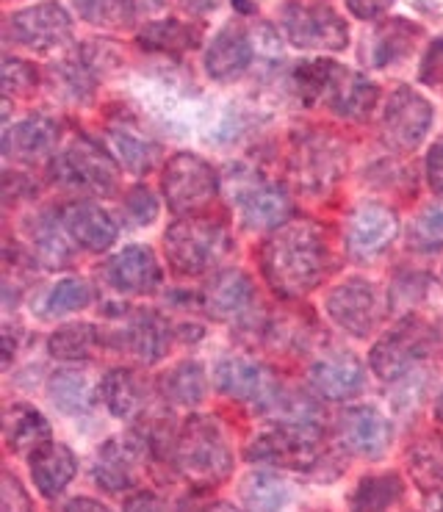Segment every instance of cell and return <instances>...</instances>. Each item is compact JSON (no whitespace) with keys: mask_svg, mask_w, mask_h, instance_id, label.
<instances>
[{"mask_svg":"<svg viewBox=\"0 0 443 512\" xmlns=\"http://www.w3.org/2000/svg\"><path fill=\"white\" fill-rule=\"evenodd\" d=\"M330 247L324 239V230L316 222L297 219L280 227L266 239L261 250V269L269 286L283 297L308 294L330 272Z\"/></svg>","mask_w":443,"mask_h":512,"instance_id":"obj_1","label":"cell"},{"mask_svg":"<svg viewBox=\"0 0 443 512\" xmlns=\"http://www.w3.org/2000/svg\"><path fill=\"white\" fill-rule=\"evenodd\" d=\"M294 86L305 106L324 103L349 120H363L372 114L380 89L358 72L341 67L338 61L313 59L294 70Z\"/></svg>","mask_w":443,"mask_h":512,"instance_id":"obj_2","label":"cell"},{"mask_svg":"<svg viewBox=\"0 0 443 512\" xmlns=\"http://www.w3.org/2000/svg\"><path fill=\"white\" fill-rule=\"evenodd\" d=\"M175 463L194 485H219L233 471V452L214 418L194 416L180 429L175 441Z\"/></svg>","mask_w":443,"mask_h":512,"instance_id":"obj_3","label":"cell"},{"mask_svg":"<svg viewBox=\"0 0 443 512\" xmlns=\"http://www.w3.org/2000/svg\"><path fill=\"white\" fill-rule=\"evenodd\" d=\"M164 250L178 274H203L230 252L228 230L208 219H180L164 236Z\"/></svg>","mask_w":443,"mask_h":512,"instance_id":"obj_4","label":"cell"},{"mask_svg":"<svg viewBox=\"0 0 443 512\" xmlns=\"http://www.w3.org/2000/svg\"><path fill=\"white\" fill-rule=\"evenodd\" d=\"M322 452V429L305 421H280L247 446V457L283 468H311Z\"/></svg>","mask_w":443,"mask_h":512,"instance_id":"obj_5","label":"cell"},{"mask_svg":"<svg viewBox=\"0 0 443 512\" xmlns=\"http://www.w3.org/2000/svg\"><path fill=\"white\" fill-rule=\"evenodd\" d=\"M161 189L175 214H197L219 191V178L211 164L192 153H178L164 169Z\"/></svg>","mask_w":443,"mask_h":512,"instance_id":"obj_6","label":"cell"},{"mask_svg":"<svg viewBox=\"0 0 443 512\" xmlns=\"http://www.w3.org/2000/svg\"><path fill=\"white\" fill-rule=\"evenodd\" d=\"M435 346V333L432 327H427L419 319H408L402 322L396 330L385 335L380 344L374 346L372 352V369L374 374L385 382H394L399 377H405L408 371H413V366L419 360L427 358Z\"/></svg>","mask_w":443,"mask_h":512,"instance_id":"obj_7","label":"cell"},{"mask_svg":"<svg viewBox=\"0 0 443 512\" xmlns=\"http://www.w3.org/2000/svg\"><path fill=\"white\" fill-rule=\"evenodd\" d=\"M283 31L288 42L302 50H344L349 45V28L330 6L288 3L283 9Z\"/></svg>","mask_w":443,"mask_h":512,"instance_id":"obj_8","label":"cell"},{"mask_svg":"<svg viewBox=\"0 0 443 512\" xmlns=\"http://www.w3.org/2000/svg\"><path fill=\"white\" fill-rule=\"evenodd\" d=\"M53 175L61 186L72 189H92L95 194H111L117 189V167L111 153L97 147L89 139H75L53 164Z\"/></svg>","mask_w":443,"mask_h":512,"instance_id":"obj_9","label":"cell"},{"mask_svg":"<svg viewBox=\"0 0 443 512\" xmlns=\"http://www.w3.org/2000/svg\"><path fill=\"white\" fill-rule=\"evenodd\" d=\"M9 34L17 45L31 50H53L67 45L72 36V17L56 0H45L14 12L9 20Z\"/></svg>","mask_w":443,"mask_h":512,"instance_id":"obj_10","label":"cell"},{"mask_svg":"<svg viewBox=\"0 0 443 512\" xmlns=\"http://www.w3.org/2000/svg\"><path fill=\"white\" fill-rule=\"evenodd\" d=\"M432 125V106L410 86H399L385 106L383 133L394 150H413L424 142Z\"/></svg>","mask_w":443,"mask_h":512,"instance_id":"obj_11","label":"cell"},{"mask_svg":"<svg viewBox=\"0 0 443 512\" xmlns=\"http://www.w3.org/2000/svg\"><path fill=\"white\" fill-rule=\"evenodd\" d=\"M327 313L330 319L347 330V333L369 335L377 327V322L383 319V308H380V297H377V288L366 280H347L336 286L327 294Z\"/></svg>","mask_w":443,"mask_h":512,"instance_id":"obj_12","label":"cell"},{"mask_svg":"<svg viewBox=\"0 0 443 512\" xmlns=\"http://www.w3.org/2000/svg\"><path fill=\"white\" fill-rule=\"evenodd\" d=\"M399 236V219L391 208L377 203L358 205L347 222V247L352 258L372 261L374 255L385 252Z\"/></svg>","mask_w":443,"mask_h":512,"instance_id":"obj_13","label":"cell"},{"mask_svg":"<svg viewBox=\"0 0 443 512\" xmlns=\"http://www.w3.org/2000/svg\"><path fill=\"white\" fill-rule=\"evenodd\" d=\"M214 380L216 388L225 396H233L239 402H250V405H269L277 396V382L272 371L250 358L219 360Z\"/></svg>","mask_w":443,"mask_h":512,"instance_id":"obj_14","label":"cell"},{"mask_svg":"<svg viewBox=\"0 0 443 512\" xmlns=\"http://www.w3.org/2000/svg\"><path fill=\"white\" fill-rule=\"evenodd\" d=\"M252 59H255V48L250 34L239 23H228L205 50V72L219 84H230L247 72Z\"/></svg>","mask_w":443,"mask_h":512,"instance_id":"obj_15","label":"cell"},{"mask_svg":"<svg viewBox=\"0 0 443 512\" xmlns=\"http://www.w3.org/2000/svg\"><path fill=\"white\" fill-rule=\"evenodd\" d=\"M338 432L352 452L363 454L366 460L383 457L391 443V424L374 407H349L338 421Z\"/></svg>","mask_w":443,"mask_h":512,"instance_id":"obj_16","label":"cell"},{"mask_svg":"<svg viewBox=\"0 0 443 512\" xmlns=\"http://www.w3.org/2000/svg\"><path fill=\"white\" fill-rule=\"evenodd\" d=\"M144 446L139 438H114L100 446L95 460V479L106 493H122L136 482V468Z\"/></svg>","mask_w":443,"mask_h":512,"instance_id":"obj_17","label":"cell"},{"mask_svg":"<svg viewBox=\"0 0 443 512\" xmlns=\"http://www.w3.org/2000/svg\"><path fill=\"white\" fill-rule=\"evenodd\" d=\"M344 155L338 144L327 136H305L294 153V172L305 189H324L341 175Z\"/></svg>","mask_w":443,"mask_h":512,"instance_id":"obj_18","label":"cell"},{"mask_svg":"<svg viewBox=\"0 0 443 512\" xmlns=\"http://www.w3.org/2000/svg\"><path fill=\"white\" fill-rule=\"evenodd\" d=\"M106 277L122 294H147L161 283V266L147 247H125L106 263Z\"/></svg>","mask_w":443,"mask_h":512,"instance_id":"obj_19","label":"cell"},{"mask_svg":"<svg viewBox=\"0 0 443 512\" xmlns=\"http://www.w3.org/2000/svg\"><path fill=\"white\" fill-rule=\"evenodd\" d=\"M308 377H311L313 388L333 402L358 396L366 385V374H363L360 360L355 355H347V352H336V355L316 360Z\"/></svg>","mask_w":443,"mask_h":512,"instance_id":"obj_20","label":"cell"},{"mask_svg":"<svg viewBox=\"0 0 443 512\" xmlns=\"http://www.w3.org/2000/svg\"><path fill=\"white\" fill-rule=\"evenodd\" d=\"M421 28L410 20H385L377 25L372 34L366 36L363 45V59L372 67H391L396 61H405L416 50Z\"/></svg>","mask_w":443,"mask_h":512,"instance_id":"obj_21","label":"cell"},{"mask_svg":"<svg viewBox=\"0 0 443 512\" xmlns=\"http://www.w3.org/2000/svg\"><path fill=\"white\" fill-rule=\"evenodd\" d=\"M61 225L84 250L103 252L117 241V222L92 203H72L64 208Z\"/></svg>","mask_w":443,"mask_h":512,"instance_id":"obj_22","label":"cell"},{"mask_svg":"<svg viewBox=\"0 0 443 512\" xmlns=\"http://www.w3.org/2000/svg\"><path fill=\"white\" fill-rule=\"evenodd\" d=\"M28 465H31L36 488L45 499H59L78 471V460H75L72 449L61 446V443L39 446L34 454H28Z\"/></svg>","mask_w":443,"mask_h":512,"instance_id":"obj_23","label":"cell"},{"mask_svg":"<svg viewBox=\"0 0 443 512\" xmlns=\"http://www.w3.org/2000/svg\"><path fill=\"white\" fill-rule=\"evenodd\" d=\"M236 203L250 227H275L288 216V197L275 186H266L261 180L247 178V183L236 191Z\"/></svg>","mask_w":443,"mask_h":512,"instance_id":"obj_24","label":"cell"},{"mask_svg":"<svg viewBox=\"0 0 443 512\" xmlns=\"http://www.w3.org/2000/svg\"><path fill=\"white\" fill-rule=\"evenodd\" d=\"M59 142V125L45 114H31L20 125L6 131V155L20 161H39Z\"/></svg>","mask_w":443,"mask_h":512,"instance_id":"obj_25","label":"cell"},{"mask_svg":"<svg viewBox=\"0 0 443 512\" xmlns=\"http://www.w3.org/2000/svg\"><path fill=\"white\" fill-rule=\"evenodd\" d=\"M3 432H6L9 449L17 454H34L39 446L50 443L48 418L25 402H17L6 410Z\"/></svg>","mask_w":443,"mask_h":512,"instance_id":"obj_26","label":"cell"},{"mask_svg":"<svg viewBox=\"0 0 443 512\" xmlns=\"http://www.w3.org/2000/svg\"><path fill=\"white\" fill-rule=\"evenodd\" d=\"M255 297L250 277L241 272H222L205 286L203 305L214 319H230L239 316Z\"/></svg>","mask_w":443,"mask_h":512,"instance_id":"obj_27","label":"cell"},{"mask_svg":"<svg viewBox=\"0 0 443 512\" xmlns=\"http://www.w3.org/2000/svg\"><path fill=\"white\" fill-rule=\"evenodd\" d=\"M122 338H125V346L144 363H156L167 355V324L161 322L156 313H147V310L133 313L131 324H125L122 330Z\"/></svg>","mask_w":443,"mask_h":512,"instance_id":"obj_28","label":"cell"},{"mask_svg":"<svg viewBox=\"0 0 443 512\" xmlns=\"http://www.w3.org/2000/svg\"><path fill=\"white\" fill-rule=\"evenodd\" d=\"M139 45L153 53L180 56V53L200 45V31L189 23H180V20H156L139 31Z\"/></svg>","mask_w":443,"mask_h":512,"instance_id":"obj_29","label":"cell"},{"mask_svg":"<svg viewBox=\"0 0 443 512\" xmlns=\"http://www.w3.org/2000/svg\"><path fill=\"white\" fill-rule=\"evenodd\" d=\"M100 396L106 407L117 418L136 416L144 405V385L142 380L128 369L108 371L100 382Z\"/></svg>","mask_w":443,"mask_h":512,"instance_id":"obj_30","label":"cell"},{"mask_svg":"<svg viewBox=\"0 0 443 512\" xmlns=\"http://www.w3.org/2000/svg\"><path fill=\"white\" fill-rule=\"evenodd\" d=\"M405 485L399 474L366 477L352 493V512H391L396 501L402 499Z\"/></svg>","mask_w":443,"mask_h":512,"instance_id":"obj_31","label":"cell"},{"mask_svg":"<svg viewBox=\"0 0 443 512\" xmlns=\"http://www.w3.org/2000/svg\"><path fill=\"white\" fill-rule=\"evenodd\" d=\"M408 468L416 485L424 490L441 488L443 485V438L441 435H427L413 443L408 452Z\"/></svg>","mask_w":443,"mask_h":512,"instance_id":"obj_32","label":"cell"},{"mask_svg":"<svg viewBox=\"0 0 443 512\" xmlns=\"http://www.w3.org/2000/svg\"><path fill=\"white\" fill-rule=\"evenodd\" d=\"M241 499L250 512H280L288 501V488L283 479L269 471H255L241 482Z\"/></svg>","mask_w":443,"mask_h":512,"instance_id":"obj_33","label":"cell"},{"mask_svg":"<svg viewBox=\"0 0 443 512\" xmlns=\"http://www.w3.org/2000/svg\"><path fill=\"white\" fill-rule=\"evenodd\" d=\"M164 396L172 405L194 407L205 396V374L200 363H180L164 377Z\"/></svg>","mask_w":443,"mask_h":512,"instance_id":"obj_34","label":"cell"},{"mask_svg":"<svg viewBox=\"0 0 443 512\" xmlns=\"http://www.w3.org/2000/svg\"><path fill=\"white\" fill-rule=\"evenodd\" d=\"M97 344V330L92 324L75 322L64 324L61 330L50 335L48 349L56 360H86Z\"/></svg>","mask_w":443,"mask_h":512,"instance_id":"obj_35","label":"cell"},{"mask_svg":"<svg viewBox=\"0 0 443 512\" xmlns=\"http://www.w3.org/2000/svg\"><path fill=\"white\" fill-rule=\"evenodd\" d=\"M50 399L53 405L70 413V416H78V413H86L92 407V393H89V382L86 377H81L78 371H59L50 377Z\"/></svg>","mask_w":443,"mask_h":512,"instance_id":"obj_36","label":"cell"},{"mask_svg":"<svg viewBox=\"0 0 443 512\" xmlns=\"http://www.w3.org/2000/svg\"><path fill=\"white\" fill-rule=\"evenodd\" d=\"M95 297L92 286L81 280V277H67L56 286L50 288V294L45 297V313L48 316H67V313H75V310L86 308Z\"/></svg>","mask_w":443,"mask_h":512,"instance_id":"obj_37","label":"cell"},{"mask_svg":"<svg viewBox=\"0 0 443 512\" xmlns=\"http://www.w3.org/2000/svg\"><path fill=\"white\" fill-rule=\"evenodd\" d=\"M111 139V147L117 150V155L122 158V164L125 167H131L133 172H147V169L153 167V161L158 158V147L147 142L144 136L131 131H117L108 136Z\"/></svg>","mask_w":443,"mask_h":512,"instance_id":"obj_38","label":"cell"},{"mask_svg":"<svg viewBox=\"0 0 443 512\" xmlns=\"http://www.w3.org/2000/svg\"><path fill=\"white\" fill-rule=\"evenodd\" d=\"M75 9L84 14L86 23L122 25L133 17V0H75Z\"/></svg>","mask_w":443,"mask_h":512,"instance_id":"obj_39","label":"cell"},{"mask_svg":"<svg viewBox=\"0 0 443 512\" xmlns=\"http://www.w3.org/2000/svg\"><path fill=\"white\" fill-rule=\"evenodd\" d=\"M67 230L64 225H56L53 219H42L34 230L36 250L42 255V261H48V266H61L64 261H70V247H67Z\"/></svg>","mask_w":443,"mask_h":512,"instance_id":"obj_40","label":"cell"},{"mask_svg":"<svg viewBox=\"0 0 443 512\" xmlns=\"http://www.w3.org/2000/svg\"><path fill=\"white\" fill-rule=\"evenodd\" d=\"M125 216H128V222L133 227H144L150 225L153 219L158 216V200L156 194L150 189H144V186H136V189L128 191V197H125Z\"/></svg>","mask_w":443,"mask_h":512,"instance_id":"obj_41","label":"cell"},{"mask_svg":"<svg viewBox=\"0 0 443 512\" xmlns=\"http://www.w3.org/2000/svg\"><path fill=\"white\" fill-rule=\"evenodd\" d=\"M34 84L36 70L31 64L12 59V56L3 61V89H6V95H23V92H28Z\"/></svg>","mask_w":443,"mask_h":512,"instance_id":"obj_42","label":"cell"},{"mask_svg":"<svg viewBox=\"0 0 443 512\" xmlns=\"http://www.w3.org/2000/svg\"><path fill=\"white\" fill-rule=\"evenodd\" d=\"M413 236H416V244H424V247L443 244V205L441 208H430L427 214H421L416 219Z\"/></svg>","mask_w":443,"mask_h":512,"instance_id":"obj_43","label":"cell"},{"mask_svg":"<svg viewBox=\"0 0 443 512\" xmlns=\"http://www.w3.org/2000/svg\"><path fill=\"white\" fill-rule=\"evenodd\" d=\"M0 507L3 512H34V504H31V496L25 493V488L17 482L14 474H6L3 477V490H0Z\"/></svg>","mask_w":443,"mask_h":512,"instance_id":"obj_44","label":"cell"},{"mask_svg":"<svg viewBox=\"0 0 443 512\" xmlns=\"http://www.w3.org/2000/svg\"><path fill=\"white\" fill-rule=\"evenodd\" d=\"M421 84L427 86H443V36L435 39L430 45V50L424 53L419 70Z\"/></svg>","mask_w":443,"mask_h":512,"instance_id":"obj_45","label":"cell"},{"mask_svg":"<svg viewBox=\"0 0 443 512\" xmlns=\"http://www.w3.org/2000/svg\"><path fill=\"white\" fill-rule=\"evenodd\" d=\"M391 3L394 0H347V9L358 20H377V17H383L391 9Z\"/></svg>","mask_w":443,"mask_h":512,"instance_id":"obj_46","label":"cell"},{"mask_svg":"<svg viewBox=\"0 0 443 512\" xmlns=\"http://www.w3.org/2000/svg\"><path fill=\"white\" fill-rule=\"evenodd\" d=\"M427 178H430L432 189L443 194V139L435 142V147L427 155Z\"/></svg>","mask_w":443,"mask_h":512,"instance_id":"obj_47","label":"cell"},{"mask_svg":"<svg viewBox=\"0 0 443 512\" xmlns=\"http://www.w3.org/2000/svg\"><path fill=\"white\" fill-rule=\"evenodd\" d=\"M125 512H164V507H161V501L153 493H136L125 504Z\"/></svg>","mask_w":443,"mask_h":512,"instance_id":"obj_48","label":"cell"},{"mask_svg":"<svg viewBox=\"0 0 443 512\" xmlns=\"http://www.w3.org/2000/svg\"><path fill=\"white\" fill-rule=\"evenodd\" d=\"M61 512H111V510H108L106 504H100V501L84 499V496H81V499L67 501V507H64Z\"/></svg>","mask_w":443,"mask_h":512,"instance_id":"obj_49","label":"cell"},{"mask_svg":"<svg viewBox=\"0 0 443 512\" xmlns=\"http://www.w3.org/2000/svg\"><path fill=\"white\" fill-rule=\"evenodd\" d=\"M183 9H189L192 14H211L214 9H219L222 0H180Z\"/></svg>","mask_w":443,"mask_h":512,"instance_id":"obj_50","label":"cell"},{"mask_svg":"<svg viewBox=\"0 0 443 512\" xmlns=\"http://www.w3.org/2000/svg\"><path fill=\"white\" fill-rule=\"evenodd\" d=\"M200 512H241L239 507H233V504H228V501H214V504H208V507H203Z\"/></svg>","mask_w":443,"mask_h":512,"instance_id":"obj_51","label":"cell"},{"mask_svg":"<svg viewBox=\"0 0 443 512\" xmlns=\"http://www.w3.org/2000/svg\"><path fill=\"white\" fill-rule=\"evenodd\" d=\"M427 512H443V490H438V496H432Z\"/></svg>","mask_w":443,"mask_h":512,"instance_id":"obj_52","label":"cell"},{"mask_svg":"<svg viewBox=\"0 0 443 512\" xmlns=\"http://www.w3.org/2000/svg\"><path fill=\"white\" fill-rule=\"evenodd\" d=\"M419 6H424V9H441L443 0H416Z\"/></svg>","mask_w":443,"mask_h":512,"instance_id":"obj_53","label":"cell"},{"mask_svg":"<svg viewBox=\"0 0 443 512\" xmlns=\"http://www.w3.org/2000/svg\"><path fill=\"white\" fill-rule=\"evenodd\" d=\"M435 416H438V421L443 424V393L438 396V402H435Z\"/></svg>","mask_w":443,"mask_h":512,"instance_id":"obj_54","label":"cell"}]
</instances>
